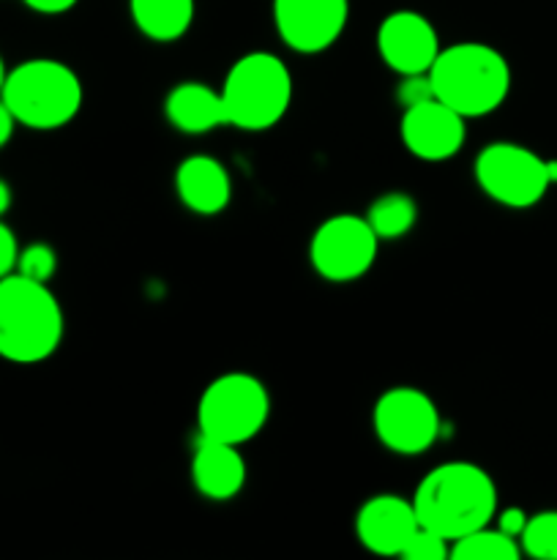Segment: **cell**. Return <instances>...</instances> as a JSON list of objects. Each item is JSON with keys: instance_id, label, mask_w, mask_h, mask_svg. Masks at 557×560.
Returning <instances> with one entry per match:
<instances>
[{"instance_id": "18", "label": "cell", "mask_w": 557, "mask_h": 560, "mask_svg": "<svg viewBox=\"0 0 557 560\" xmlns=\"http://www.w3.org/2000/svg\"><path fill=\"white\" fill-rule=\"evenodd\" d=\"M380 241L404 238L418 222V202L404 191H386L364 213Z\"/></svg>"}, {"instance_id": "5", "label": "cell", "mask_w": 557, "mask_h": 560, "mask_svg": "<svg viewBox=\"0 0 557 560\" xmlns=\"http://www.w3.org/2000/svg\"><path fill=\"white\" fill-rule=\"evenodd\" d=\"M227 126L240 131L273 129L293 102V74L278 55L257 49L229 66L222 88Z\"/></svg>"}, {"instance_id": "25", "label": "cell", "mask_w": 557, "mask_h": 560, "mask_svg": "<svg viewBox=\"0 0 557 560\" xmlns=\"http://www.w3.org/2000/svg\"><path fill=\"white\" fill-rule=\"evenodd\" d=\"M495 520H497L495 528H500L502 534L519 541V536H522V530H524V525H528L530 514L524 512V509H519V506H508V509H502V512H497Z\"/></svg>"}, {"instance_id": "21", "label": "cell", "mask_w": 557, "mask_h": 560, "mask_svg": "<svg viewBox=\"0 0 557 560\" xmlns=\"http://www.w3.org/2000/svg\"><path fill=\"white\" fill-rule=\"evenodd\" d=\"M58 271V255L49 244H31L20 249V260H16V273L36 282L49 284V279Z\"/></svg>"}, {"instance_id": "20", "label": "cell", "mask_w": 557, "mask_h": 560, "mask_svg": "<svg viewBox=\"0 0 557 560\" xmlns=\"http://www.w3.org/2000/svg\"><path fill=\"white\" fill-rule=\"evenodd\" d=\"M522 556L557 560V512H538L528 520L519 536Z\"/></svg>"}, {"instance_id": "16", "label": "cell", "mask_w": 557, "mask_h": 560, "mask_svg": "<svg viewBox=\"0 0 557 560\" xmlns=\"http://www.w3.org/2000/svg\"><path fill=\"white\" fill-rule=\"evenodd\" d=\"M164 115L169 126L183 135H208V131L227 126L222 93L205 82H180L164 98Z\"/></svg>"}, {"instance_id": "9", "label": "cell", "mask_w": 557, "mask_h": 560, "mask_svg": "<svg viewBox=\"0 0 557 560\" xmlns=\"http://www.w3.org/2000/svg\"><path fill=\"white\" fill-rule=\"evenodd\" d=\"M377 249H380V238L366 217L336 213V217H328L311 235L309 260L317 277L344 284L371 271Z\"/></svg>"}, {"instance_id": "10", "label": "cell", "mask_w": 557, "mask_h": 560, "mask_svg": "<svg viewBox=\"0 0 557 560\" xmlns=\"http://www.w3.org/2000/svg\"><path fill=\"white\" fill-rule=\"evenodd\" d=\"M349 20V0H273V25L293 52L317 55L339 42Z\"/></svg>"}, {"instance_id": "29", "label": "cell", "mask_w": 557, "mask_h": 560, "mask_svg": "<svg viewBox=\"0 0 557 560\" xmlns=\"http://www.w3.org/2000/svg\"><path fill=\"white\" fill-rule=\"evenodd\" d=\"M5 74H9V71H5V63H3V58H0V91H3V82H5Z\"/></svg>"}, {"instance_id": "23", "label": "cell", "mask_w": 557, "mask_h": 560, "mask_svg": "<svg viewBox=\"0 0 557 560\" xmlns=\"http://www.w3.org/2000/svg\"><path fill=\"white\" fill-rule=\"evenodd\" d=\"M431 96H435V91H431L429 74L402 77V82H399V88H396V98H399V104H402V107L426 102V98H431Z\"/></svg>"}, {"instance_id": "28", "label": "cell", "mask_w": 557, "mask_h": 560, "mask_svg": "<svg viewBox=\"0 0 557 560\" xmlns=\"http://www.w3.org/2000/svg\"><path fill=\"white\" fill-rule=\"evenodd\" d=\"M11 208V186L0 178V217Z\"/></svg>"}, {"instance_id": "7", "label": "cell", "mask_w": 557, "mask_h": 560, "mask_svg": "<svg viewBox=\"0 0 557 560\" xmlns=\"http://www.w3.org/2000/svg\"><path fill=\"white\" fill-rule=\"evenodd\" d=\"M475 184L506 208H533L557 184V162L538 156L519 142H489L475 156Z\"/></svg>"}, {"instance_id": "12", "label": "cell", "mask_w": 557, "mask_h": 560, "mask_svg": "<svg viewBox=\"0 0 557 560\" xmlns=\"http://www.w3.org/2000/svg\"><path fill=\"white\" fill-rule=\"evenodd\" d=\"M467 118L442 104L440 98H426V102L410 104L402 113L399 135L402 145L420 162H446L457 156L467 140Z\"/></svg>"}, {"instance_id": "4", "label": "cell", "mask_w": 557, "mask_h": 560, "mask_svg": "<svg viewBox=\"0 0 557 560\" xmlns=\"http://www.w3.org/2000/svg\"><path fill=\"white\" fill-rule=\"evenodd\" d=\"M0 98L20 126L52 131L76 118L85 88L71 66L55 58H31L5 74Z\"/></svg>"}, {"instance_id": "1", "label": "cell", "mask_w": 557, "mask_h": 560, "mask_svg": "<svg viewBox=\"0 0 557 560\" xmlns=\"http://www.w3.org/2000/svg\"><path fill=\"white\" fill-rule=\"evenodd\" d=\"M410 501L420 525L457 541L495 520L497 485L481 465L457 459L431 468Z\"/></svg>"}, {"instance_id": "14", "label": "cell", "mask_w": 557, "mask_h": 560, "mask_svg": "<svg viewBox=\"0 0 557 560\" xmlns=\"http://www.w3.org/2000/svg\"><path fill=\"white\" fill-rule=\"evenodd\" d=\"M191 481L208 501H233L246 485L244 454L233 443L200 435L191 454Z\"/></svg>"}, {"instance_id": "13", "label": "cell", "mask_w": 557, "mask_h": 560, "mask_svg": "<svg viewBox=\"0 0 557 560\" xmlns=\"http://www.w3.org/2000/svg\"><path fill=\"white\" fill-rule=\"evenodd\" d=\"M418 525V514L410 498L380 492L358 509L355 536L375 556H402Z\"/></svg>"}, {"instance_id": "17", "label": "cell", "mask_w": 557, "mask_h": 560, "mask_svg": "<svg viewBox=\"0 0 557 560\" xmlns=\"http://www.w3.org/2000/svg\"><path fill=\"white\" fill-rule=\"evenodd\" d=\"M137 31L151 42H178L194 22V0H129Z\"/></svg>"}, {"instance_id": "3", "label": "cell", "mask_w": 557, "mask_h": 560, "mask_svg": "<svg viewBox=\"0 0 557 560\" xmlns=\"http://www.w3.org/2000/svg\"><path fill=\"white\" fill-rule=\"evenodd\" d=\"M435 98L462 118H484L502 107L511 93V66L500 49L484 42L442 47L429 69Z\"/></svg>"}, {"instance_id": "6", "label": "cell", "mask_w": 557, "mask_h": 560, "mask_svg": "<svg viewBox=\"0 0 557 560\" xmlns=\"http://www.w3.org/2000/svg\"><path fill=\"white\" fill-rule=\"evenodd\" d=\"M271 416V394L249 372L213 377L197 405V430L211 441L244 446L262 432Z\"/></svg>"}, {"instance_id": "22", "label": "cell", "mask_w": 557, "mask_h": 560, "mask_svg": "<svg viewBox=\"0 0 557 560\" xmlns=\"http://www.w3.org/2000/svg\"><path fill=\"white\" fill-rule=\"evenodd\" d=\"M451 556V541L442 539L440 534H435L426 525H418L413 536H410L407 547L402 550L404 560H442Z\"/></svg>"}, {"instance_id": "24", "label": "cell", "mask_w": 557, "mask_h": 560, "mask_svg": "<svg viewBox=\"0 0 557 560\" xmlns=\"http://www.w3.org/2000/svg\"><path fill=\"white\" fill-rule=\"evenodd\" d=\"M16 260H20V244H16V235L11 233L9 224L0 222V279L16 271Z\"/></svg>"}, {"instance_id": "8", "label": "cell", "mask_w": 557, "mask_h": 560, "mask_svg": "<svg viewBox=\"0 0 557 560\" xmlns=\"http://www.w3.org/2000/svg\"><path fill=\"white\" fill-rule=\"evenodd\" d=\"M371 427L388 452L415 457L435 446L442 419L429 394L415 386H393L375 402Z\"/></svg>"}, {"instance_id": "11", "label": "cell", "mask_w": 557, "mask_h": 560, "mask_svg": "<svg viewBox=\"0 0 557 560\" xmlns=\"http://www.w3.org/2000/svg\"><path fill=\"white\" fill-rule=\"evenodd\" d=\"M440 49L437 27L418 11H391L377 27V52L399 77L429 74Z\"/></svg>"}, {"instance_id": "19", "label": "cell", "mask_w": 557, "mask_h": 560, "mask_svg": "<svg viewBox=\"0 0 557 560\" xmlns=\"http://www.w3.org/2000/svg\"><path fill=\"white\" fill-rule=\"evenodd\" d=\"M522 556V547L517 539L502 534L500 528H484L473 530V534L462 536V539L451 541V556L457 560H519Z\"/></svg>"}, {"instance_id": "2", "label": "cell", "mask_w": 557, "mask_h": 560, "mask_svg": "<svg viewBox=\"0 0 557 560\" xmlns=\"http://www.w3.org/2000/svg\"><path fill=\"white\" fill-rule=\"evenodd\" d=\"M63 310L49 284L9 273L0 279V359L42 364L63 342Z\"/></svg>"}, {"instance_id": "15", "label": "cell", "mask_w": 557, "mask_h": 560, "mask_svg": "<svg viewBox=\"0 0 557 560\" xmlns=\"http://www.w3.org/2000/svg\"><path fill=\"white\" fill-rule=\"evenodd\" d=\"M175 191L191 213L216 217L233 200V180L218 159L194 153V156H186L175 170Z\"/></svg>"}, {"instance_id": "27", "label": "cell", "mask_w": 557, "mask_h": 560, "mask_svg": "<svg viewBox=\"0 0 557 560\" xmlns=\"http://www.w3.org/2000/svg\"><path fill=\"white\" fill-rule=\"evenodd\" d=\"M14 126H16V118L11 115V109L5 107L3 98H0V148L11 140V135H14Z\"/></svg>"}, {"instance_id": "26", "label": "cell", "mask_w": 557, "mask_h": 560, "mask_svg": "<svg viewBox=\"0 0 557 560\" xmlns=\"http://www.w3.org/2000/svg\"><path fill=\"white\" fill-rule=\"evenodd\" d=\"M27 9L38 11V14H66V11L74 9L80 0H22Z\"/></svg>"}]
</instances>
